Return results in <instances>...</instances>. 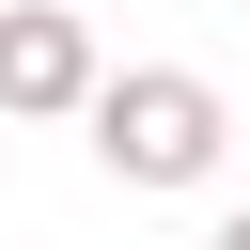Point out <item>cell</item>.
Returning <instances> with one entry per match:
<instances>
[{"label":"cell","instance_id":"cell-1","mask_svg":"<svg viewBox=\"0 0 250 250\" xmlns=\"http://www.w3.org/2000/svg\"><path fill=\"white\" fill-rule=\"evenodd\" d=\"M94 156L125 172V188H203L219 172V141H234V109H219V78H188V62H94Z\"/></svg>","mask_w":250,"mask_h":250},{"label":"cell","instance_id":"cell-2","mask_svg":"<svg viewBox=\"0 0 250 250\" xmlns=\"http://www.w3.org/2000/svg\"><path fill=\"white\" fill-rule=\"evenodd\" d=\"M78 94H94L78 0H0V125H62Z\"/></svg>","mask_w":250,"mask_h":250},{"label":"cell","instance_id":"cell-3","mask_svg":"<svg viewBox=\"0 0 250 250\" xmlns=\"http://www.w3.org/2000/svg\"><path fill=\"white\" fill-rule=\"evenodd\" d=\"M203 250H250V203H234V219H219V234H203Z\"/></svg>","mask_w":250,"mask_h":250}]
</instances>
